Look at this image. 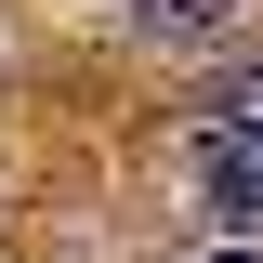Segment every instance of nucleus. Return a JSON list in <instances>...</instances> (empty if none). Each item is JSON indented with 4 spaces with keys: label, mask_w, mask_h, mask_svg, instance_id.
<instances>
[{
    "label": "nucleus",
    "mask_w": 263,
    "mask_h": 263,
    "mask_svg": "<svg viewBox=\"0 0 263 263\" xmlns=\"http://www.w3.org/2000/svg\"><path fill=\"white\" fill-rule=\"evenodd\" d=\"M197 184H211V211H224L237 237H263V79L211 105V145H197Z\"/></svg>",
    "instance_id": "f257e3e1"
},
{
    "label": "nucleus",
    "mask_w": 263,
    "mask_h": 263,
    "mask_svg": "<svg viewBox=\"0 0 263 263\" xmlns=\"http://www.w3.org/2000/svg\"><path fill=\"white\" fill-rule=\"evenodd\" d=\"M132 40H171V53H197V40H224L237 27V0H119Z\"/></svg>",
    "instance_id": "f03ea898"
},
{
    "label": "nucleus",
    "mask_w": 263,
    "mask_h": 263,
    "mask_svg": "<svg viewBox=\"0 0 263 263\" xmlns=\"http://www.w3.org/2000/svg\"><path fill=\"white\" fill-rule=\"evenodd\" d=\"M211 263H263V250H211Z\"/></svg>",
    "instance_id": "7ed1b4c3"
}]
</instances>
